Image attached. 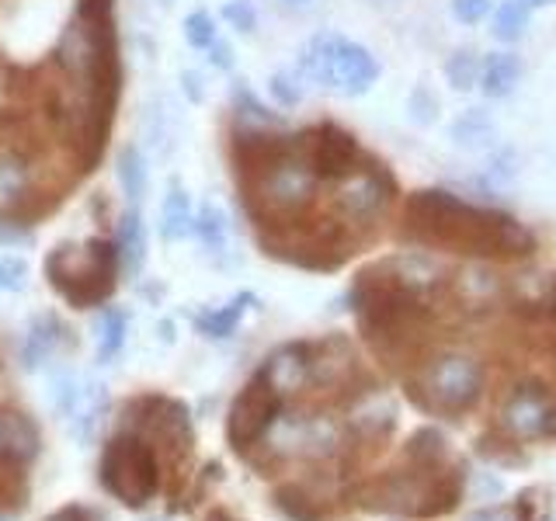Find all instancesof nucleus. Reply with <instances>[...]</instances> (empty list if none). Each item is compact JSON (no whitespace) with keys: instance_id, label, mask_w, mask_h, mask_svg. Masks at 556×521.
I'll return each mask as SVG.
<instances>
[{"instance_id":"nucleus-14","label":"nucleus","mask_w":556,"mask_h":521,"mask_svg":"<svg viewBox=\"0 0 556 521\" xmlns=\"http://www.w3.org/2000/svg\"><path fill=\"white\" fill-rule=\"evenodd\" d=\"M28 191V167L14 156H0V208H11Z\"/></svg>"},{"instance_id":"nucleus-20","label":"nucleus","mask_w":556,"mask_h":521,"mask_svg":"<svg viewBox=\"0 0 556 521\" xmlns=\"http://www.w3.org/2000/svg\"><path fill=\"white\" fill-rule=\"evenodd\" d=\"M80 404V386H77V379L70 376V372H60L56 379L49 382V407L56 410V414H74Z\"/></svg>"},{"instance_id":"nucleus-22","label":"nucleus","mask_w":556,"mask_h":521,"mask_svg":"<svg viewBox=\"0 0 556 521\" xmlns=\"http://www.w3.org/2000/svg\"><path fill=\"white\" fill-rule=\"evenodd\" d=\"M278 508L295 521H320L317 504H313L309 494L300 491V486H282V491H278Z\"/></svg>"},{"instance_id":"nucleus-19","label":"nucleus","mask_w":556,"mask_h":521,"mask_svg":"<svg viewBox=\"0 0 556 521\" xmlns=\"http://www.w3.org/2000/svg\"><path fill=\"white\" fill-rule=\"evenodd\" d=\"M195 233L205 243L208 251H223L226 243V216L219 213L216 205H202L195 216Z\"/></svg>"},{"instance_id":"nucleus-23","label":"nucleus","mask_w":556,"mask_h":521,"mask_svg":"<svg viewBox=\"0 0 556 521\" xmlns=\"http://www.w3.org/2000/svg\"><path fill=\"white\" fill-rule=\"evenodd\" d=\"M185 39H188V46H195V49H213V42H216L213 14H205V11L188 14L185 17Z\"/></svg>"},{"instance_id":"nucleus-31","label":"nucleus","mask_w":556,"mask_h":521,"mask_svg":"<svg viewBox=\"0 0 556 521\" xmlns=\"http://www.w3.org/2000/svg\"><path fill=\"white\" fill-rule=\"evenodd\" d=\"M213 63L216 66H230L233 63V49L226 42H213Z\"/></svg>"},{"instance_id":"nucleus-35","label":"nucleus","mask_w":556,"mask_h":521,"mask_svg":"<svg viewBox=\"0 0 556 521\" xmlns=\"http://www.w3.org/2000/svg\"><path fill=\"white\" fill-rule=\"evenodd\" d=\"M205 521H233V518H230V514H226L223 508H216V511H213V514H208Z\"/></svg>"},{"instance_id":"nucleus-27","label":"nucleus","mask_w":556,"mask_h":521,"mask_svg":"<svg viewBox=\"0 0 556 521\" xmlns=\"http://www.w3.org/2000/svg\"><path fill=\"white\" fill-rule=\"evenodd\" d=\"M452 11H456L459 22L466 25H477L480 17L491 11V0H452Z\"/></svg>"},{"instance_id":"nucleus-17","label":"nucleus","mask_w":556,"mask_h":521,"mask_svg":"<svg viewBox=\"0 0 556 521\" xmlns=\"http://www.w3.org/2000/svg\"><path fill=\"white\" fill-rule=\"evenodd\" d=\"M122 341H126V313L109 309L98 323V358L109 361L122 352Z\"/></svg>"},{"instance_id":"nucleus-8","label":"nucleus","mask_w":556,"mask_h":521,"mask_svg":"<svg viewBox=\"0 0 556 521\" xmlns=\"http://www.w3.org/2000/svg\"><path fill=\"white\" fill-rule=\"evenodd\" d=\"M265 379L278 393H289V390H300L306 376H309V358H306V347L295 344V347H286V352H278L275 358H268L265 369Z\"/></svg>"},{"instance_id":"nucleus-28","label":"nucleus","mask_w":556,"mask_h":521,"mask_svg":"<svg viewBox=\"0 0 556 521\" xmlns=\"http://www.w3.org/2000/svg\"><path fill=\"white\" fill-rule=\"evenodd\" d=\"M271 91H275V98L282 101V104H295V101H300V87H295L292 77H286V74H275L271 77Z\"/></svg>"},{"instance_id":"nucleus-36","label":"nucleus","mask_w":556,"mask_h":521,"mask_svg":"<svg viewBox=\"0 0 556 521\" xmlns=\"http://www.w3.org/2000/svg\"><path fill=\"white\" fill-rule=\"evenodd\" d=\"M529 4H535V8H546V4H553V0H529Z\"/></svg>"},{"instance_id":"nucleus-11","label":"nucleus","mask_w":556,"mask_h":521,"mask_svg":"<svg viewBox=\"0 0 556 521\" xmlns=\"http://www.w3.org/2000/svg\"><path fill=\"white\" fill-rule=\"evenodd\" d=\"M35 452V431L17 414H0V456L28 459Z\"/></svg>"},{"instance_id":"nucleus-3","label":"nucleus","mask_w":556,"mask_h":521,"mask_svg":"<svg viewBox=\"0 0 556 521\" xmlns=\"http://www.w3.org/2000/svg\"><path fill=\"white\" fill-rule=\"evenodd\" d=\"M104 486L129 508H143L156 491V459L139 439H118L101 459Z\"/></svg>"},{"instance_id":"nucleus-29","label":"nucleus","mask_w":556,"mask_h":521,"mask_svg":"<svg viewBox=\"0 0 556 521\" xmlns=\"http://www.w3.org/2000/svg\"><path fill=\"white\" fill-rule=\"evenodd\" d=\"M473 491L480 494V500H486V497H497L501 494V483L494 480V476H477V483H473Z\"/></svg>"},{"instance_id":"nucleus-9","label":"nucleus","mask_w":556,"mask_h":521,"mask_svg":"<svg viewBox=\"0 0 556 521\" xmlns=\"http://www.w3.org/2000/svg\"><path fill=\"white\" fill-rule=\"evenodd\" d=\"M521 77V63L518 56H508V52H497L483 63V74H480V87L486 98H504L515 91V84Z\"/></svg>"},{"instance_id":"nucleus-26","label":"nucleus","mask_w":556,"mask_h":521,"mask_svg":"<svg viewBox=\"0 0 556 521\" xmlns=\"http://www.w3.org/2000/svg\"><path fill=\"white\" fill-rule=\"evenodd\" d=\"M223 17L230 22L237 31H251L254 28V8L248 4V0H233V4L223 8Z\"/></svg>"},{"instance_id":"nucleus-25","label":"nucleus","mask_w":556,"mask_h":521,"mask_svg":"<svg viewBox=\"0 0 556 521\" xmlns=\"http://www.w3.org/2000/svg\"><path fill=\"white\" fill-rule=\"evenodd\" d=\"M25 278H28V265H25V260L0 257V289H4V292L25 289Z\"/></svg>"},{"instance_id":"nucleus-38","label":"nucleus","mask_w":556,"mask_h":521,"mask_svg":"<svg viewBox=\"0 0 556 521\" xmlns=\"http://www.w3.org/2000/svg\"><path fill=\"white\" fill-rule=\"evenodd\" d=\"M546 521H556V518H546Z\"/></svg>"},{"instance_id":"nucleus-6","label":"nucleus","mask_w":556,"mask_h":521,"mask_svg":"<svg viewBox=\"0 0 556 521\" xmlns=\"http://www.w3.org/2000/svg\"><path fill=\"white\" fill-rule=\"evenodd\" d=\"M300 150L306 153V161L313 164V170L320 178H352L362 164L358 143L352 139V132H344L338 126H317L300 136Z\"/></svg>"},{"instance_id":"nucleus-33","label":"nucleus","mask_w":556,"mask_h":521,"mask_svg":"<svg viewBox=\"0 0 556 521\" xmlns=\"http://www.w3.org/2000/svg\"><path fill=\"white\" fill-rule=\"evenodd\" d=\"M185 91L191 101H202V87H199V77L195 74H185Z\"/></svg>"},{"instance_id":"nucleus-10","label":"nucleus","mask_w":556,"mask_h":521,"mask_svg":"<svg viewBox=\"0 0 556 521\" xmlns=\"http://www.w3.org/2000/svg\"><path fill=\"white\" fill-rule=\"evenodd\" d=\"M191 230H195V219H191L188 195L181 191V185H170L167 199L161 205V233L164 240H185Z\"/></svg>"},{"instance_id":"nucleus-12","label":"nucleus","mask_w":556,"mask_h":521,"mask_svg":"<svg viewBox=\"0 0 556 521\" xmlns=\"http://www.w3.org/2000/svg\"><path fill=\"white\" fill-rule=\"evenodd\" d=\"M251 303H254V295L251 292H240L233 303H226L216 313H202L195 323H199L202 334H208V338H230L233 330H237V323H240V317H243V309H248Z\"/></svg>"},{"instance_id":"nucleus-34","label":"nucleus","mask_w":556,"mask_h":521,"mask_svg":"<svg viewBox=\"0 0 556 521\" xmlns=\"http://www.w3.org/2000/svg\"><path fill=\"white\" fill-rule=\"evenodd\" d=\"M49 521H87V518H84V511H77V508H70V511H60L56 518H49Z\"/></svg>"},{"instance_id":"nucleus-15","label":"nucleus","mask_w":556,"mask_h":521,"mask_svg":"<svg viewBox=\"0 0 556 521\" xmlns=\"http://www.w3.org/2000/svg\"><path fill=\"white\" fill-rule=\"evenodd\" d=\"M118 181H122V188H126V199L132 205L143 199V191H147V167H143V156H139L136 147H126V150L118 153Z\"/></svg>"},{"instance_id":"nucleus-24","label":"nucleus","mask_w":556,"mask_h":521,"mask_svg":"<svg viewBox=\"0 0 556 521\" xmlns=\"http://www.w3.org/2000/svg\"><path fill=\"white\" fill-rule=\"evenodd\" d=\"M477 74H480V63L473 52H459V56H452L448 63V80L459 87V91H466V87L477 84Z\"/></svg>"},{"instance_id":"nucleus-32","label":"nucleus","mask_w":556,"mask_h":521,"mask_svg":"<svg viewBox=\"0 0 556 521\" xmlns=\"http://www.w3.org/2000/svg\"><path fill=\"white\" fill-rule=\"evenodd\" d=\"M466 521H511L504 511H497V508H480L477 514H469Z\"/></svg>"},{"instance_id":"nucleus-1","label":"nucleus","mask_w":556,"mask_h":521,"mask_svg":"<svg viewBox=\"0 0 556 521\" xmlns=\"http://www.w3.org/2000/svg\"><path fill=\"white\" fill-rule=\"evenodd\" d=\"M410 233L442 247H459L469 254H529L532 233L518 226L511 216L473 208L445 191H417L407 202Z\"/></svg>"},{"instance_id":"nucleus-37","label":"nucleus","mask_w":556,"mask_h":521,"mask_svg":"<svg viewBox=\"0 0 556 521\" xmlns=\"http://www.w3.org/2000/svg\"><path fill=\"white\" fill-rule=\"evenodd\" d=\"M553 303H556V285H553Z\"/></svg>"},{"instance_id":"nucleus-30","label":"nucleus","mask_w":556,"mask_h":521,"mask_svg":"<svg viewBox=\"0 0 556 521\" xmlns=\"http://www.w3.org/2000/svg\"><path fill=\"white\" fill-rule=\"evenodd\" d=\"M25 233L22 230H14L11 223H0V247H11V243H22Z\"/></svg>"},{"instance_id":"nucleus-7","label":"nucleus","mask_w":556,"mask_h":521,"mask_svg":"<svg viewBox=\"0 0 556 521\" xmlns=\"http://www.w3.org/2000/svg\"><path fill=\"white\" fill-rule=\"evenodd\" d=\"M504 424L515 434V439H546L553 431V407L546 393L539 386H518L504 407Z\"/></svg>"},{"instance_id":"nucleus-21","label":"nucleus","mask_w":556,"mask_h":521,"mask_svg":"<svg viewBox=\"0 0 556 521\" xmlns=\"http://www.w3.org/2000/svg\"><path fill=\"white\" fill-rule=\"evenodd\" d=\"M407 456L417 459V462H425V466H434L445 456V439L434 428L417 431L414 439H410V445H407Z\"/></svg>"},{"instance_id":"nucleus-4","label":"nucleus","mask_w":556,"mask_h":521,"mask_svg":"<svg viewBox=\"0 0 556 521\" xmlns=\"http://www.w3.org/2000/svg\"><path fill=\"white\" fill-rule=\"evenodd\" d=\"M480 365L466 355H445L425 372V390L434 407L466 410L480 393Z\"/></svg>"},{"instance_id":"nucleus-2","label":"nucleus","mask_w":556,"mask_h":521,"mask_svg":"<svg viewBox=\"0 0 556 521\" xmlns=\"http://www.w3.org/2000/svg\"><path fill=\"white\" fill-rule=\"evenodd\" d=\"M303 74L309 80L330 87V91L362 94V91H369L372 80L379 77V63L372 60V52L362 49L358 42L324 31L317 39H309L303 49Z\"/></svg>"},{"instance_id":"nucleus-18","label":"nucleus","mask_w":556,"mask_h":521,"mask_svg":"<svg viewBox=\"0 0 556 521\" xmlns=\"http://www.w3.org/2000/svg\"><path fill=\"white\" fill-rule=\"evenodd\" d=\"M52 347H56V320L42 317V320H35V327L28 330L22 358H25L28 369H35V365H39V361L52 352Z\"/></svg>"},{"instance_id":"nucleus-13","label":"nucleus","mask_w":556,"mask_h":521,"mask_svg":"<svg viewBox=\"0 0 556 521\" xmlns=\"http://www.w3.org/2000/svg\"><path fill=\"white\" fill-rule=\"evenodd\" d=\"M118 243H122V254H126V268L139 271V265H143V251H147V237H143V219H139L136 208H129V213L122 216Z\"/></svg>"},{"instance_id":"nucleus-5","label":"nucleus","mask_w":556,"mask_h":521,"mask_svg":"<svg viewBox=\"0 0 556 521\" xmlns=\"http://www.w3.org/2000/svg\"><path fill=\"white\" fill-rule=\"evenodd\" d=\"M278 414V390L265 379V372H257L248 390L237 396V404L230 410V424H226V434H230L233 448H248L254 445L261 434L268 431V424L275 421Z\"/></svg>"},{"instance_id":"nucleus-16","label":"nucleus","mask_w":556,"mask_h":521,"mask_svg":"<svg viewBox=\"0 0 556 521\" xmlns=\"http://www.w3.org/2000/svg\"><path fill=\"white\" fill-rule=\"evenodd\" d=\"M526 28H529V8L521 4V0H504L494 14V39L515 42L526 35Z\"/></svg>"}]
</instances>
